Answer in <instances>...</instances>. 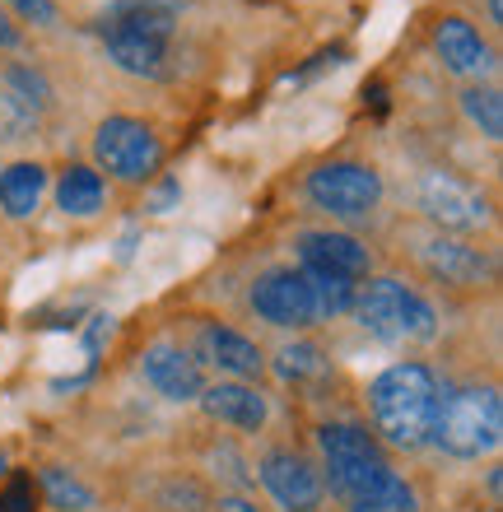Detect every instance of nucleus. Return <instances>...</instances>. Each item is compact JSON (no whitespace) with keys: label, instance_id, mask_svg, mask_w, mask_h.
Segmentation results:
<instances>
[{"label":"nucleus","instance_id":"nucleus-1","mask_svg":"<svg viewBox=\"0 0 503 512\" xmlns=\"http://www.w3.org/2000/svg\"><path fill=\"white\" fill-rule=\"evenodd\" d=\"M438 378L434 368L420 364V359H406V364L382 368L378 378L368 382V410H373V429L387 438L392 447H415L429 443V429H434V410H438Z\"/></svg>","mask_w":503,"mask_h":512},{"label":"nucleus","instance_id":"nucleus-2","mask_svg":"<svg viewBox=\"0 0 503 512\" xmlns=\"http://www.w3.org/2000/svg\"><path fill=\"white\" fill-rule=\"evenodd\" d=\"M499 433H503V405L494 387L438 391L429 443H438L448 457H462V461L490 457L494 447H499Z\"/></svg>","mask_w":503,"mask_h":512},{"label":"nucleus","instance_id":"nucleus-3","mask_svg":"<svg viewBox=\"0 0 503 512\" xmlns=\"http://www.w3.org/2000/svg\"><path fill=\"white\" fill-rule=\"evenodd\" d=\"M354 317L368 336L378 340H434L438 336V312L429 298L392 275H373L364 289H354Z\"/></svg>","mask_w":503,"mask_h":512},{"label":"nucleus","instance_id":"nucleus-4","mask_svg":"<svg viewBox=\"0 0 503 512\" xmlns=\"http://www.w3.org/2000/svg\"><path fill=\"white\" fill-rule=\"evenodd\" d=\"M317 452H322V466H317V471H322V485H331V494H336L340 503H350L354 494H364L382 471H392V461H387L378 438H373L364 424H345V419L317 429Z\"/></svg>","mask_w":503,"mask_h":512},{"label":"nucleus","instance_id":"nucleus-5","mask_svg":"<svg viewBox=\"0 0 503 512\" xmlns=\"http://www.w3.org/2000/svg\"><path fill=\"white\" fill-rule=\"evenodd\" d=\"M94 163L98 173L140 187L164 168V140L140 117H103L94 131Z\"/></svg>","mask_w":503,"mask_h":512},{"label":"nucleus","instance_id":"nucleus-6","mask_svg":"<svg viewBox=\"0 0 503 512\" xmlns=\"http://www.w3.org/2000/svg\"><path fill=\"white\" fill-rule=\"evenodd\" d=\"M308 201L331 219H368L382 205V173L373 163L336 159L308 173Z\"/></svg>","mask_w":503,"mask_h":512},{"label":"nucleus","instance_id":"nucleus-7","mask_svg":"<svg viewBox=\"0 0 503 512\" xmlns=\"http://www.w3.org/2000/svg\"><path fill=\"white\" fill-rule=\"evenodd\" d=\"M415 201L443 233H476L490 224V201L452 173H424L415 187Z\"/></svg>","mask_w":503,"mask_h":512},{"label":"nucleus","instance_id":"nucleus-8","mask_svg":"<svg viewBox=\"0 0 503 512\" xmlns=\"http://www.w3.org/2000/svg\"><path fill=\"white\" fill-rule=\"evenodd\" d=\"M247 303H252V312H257L261 322L280 326V331H308L317 322L313 289L303 280V270H294V266H275L266 275H257Z\"/></svg>","mask_w":503,"mask_h":512},{"label":"nucleus","instance_id":"nucleus-9","mask_svg":"<svg viewBox=\"0 0 503 512\" xmlns=\"http://www.w3.org/2000/svg\"><path fill=\"white\" fill-rule=\"evenodd\" d=\"M257 475H261V485H266V494L285 512H317L322 499H327V485H322L317 461H308L303 452H289V447L266 452Z\"/></svg>","mask_w":503,"mask_h":512},{"label":"nucleus","instance_id":"nucleus-10","mask_svg":"<svg viewBox=\"0 0 503 512\" xmlns=\"http://www.w3.org/2000/svg\"><path fill=\"white\" fill-rule=\"evenodd\" d=\"M294 252H299L303 270H327V275H340V280H354V284L373 270L368 247L336 229H303L299 238H294Z\"/></svg>","mask_w":503,"mask_h":512},{"label":"nucleus","instance_id":"nucleus-11","mask_svg":"<svg viewBox=\"0 0 503 512\" xmlns=\"http://www.w3.org/2000/svg\"><path fill=\"white\" fill-rule=\"evenodd\" d=\"M434 52L443 61V70L462 75V80H476V75H490L494 70V47L480 38V28L462 14H448L438 19L434 28Z\"/></svg>","mask_w":503,"mask_h":512},{"label":"nucleus","instance_id":"nucleus-12","mask_svg":"<svg viewBox=\"0 0 503 512\" xmlns=\"http://www.w3.org/2000/svg\"><path fill=\"white\" fill-rule=\"evenodd\" d=\"M140 373H145V382H150L164 401H177V405H187L196 401L205 391V378H201V364L191 359L182 345H150V350L140 354Z\"/></svg>","mask_w":503,"mask_h":512},{"label":"nucleus","instance_id":"nucleus-13","mask_svg":"<svg viewBox=\"0 0 503 512\" xmlns=\"http://www.w3.org/2000/svg\"><path fill=\"white\" fill-rule=\"evenodd\" d=\"M424 270L434 275L438 284H452V289H476V284H485L494 275V261L480 247L462 243V238H429L424 243Z\"/></svg>","mask_w":503,"mask_h":512},{"label":"nucleus","instance_id":"nucleus-14","mask_svg":"<svg viewBox=\"0 0 503 512\" xmlns=\"http://www.w3.org/2000/svg\"><path fill=\"white\" fill-rule=\"evenodd\" d=\"M201 410L215 424H229V429L238 433H257L266 419H271V405H266V396H261L257 387H247V382H215V387H205L201 396Z\"/></svg>","mask_w":503,"mask_h":512},{"label":"nucleus","instance_id":"nucleus-15","mask_svg":"<svg viewBox=\"0 0 503 512\" xmlns=\"http://www.w3.org/2000/svg\"><path fill=\"white\" fill-rule=\"evenodd\" d=\"M201 354L219 368V373H229L233 382L261 378V368H266V354L257 350V340H247L243 331H233V326H205Z\"/></svg>","mask_w":503,"mask_h":512},{"label":"nucleus","instance_id":"nucleus-16","mask_svg":"<svg viewBox=\"0 0 503 512\" xmlns=\"http://www.w3.org/2000/svg\"><path fill=\"white\" fill-rule=\"evenodd\" d=\"M98 42L108 47V61L126 75H140V80H159L168 70V42L140 38V33H122V28L98 24Z\"/></svg>","mask_w":503,"mask_h":512},{"label":"nucleus","instance_id":"nucleus-17","mask_svg":"<svg viewBox=\"0 0 503 512\" xmlns=\"http://www.w3.org/2000/svg\"><path fill=\"white\" fill-rule=\"evenodd\" d=\"M47 191V168L38 159H14L0 168V210L5 219H33Z\"/></svg>","mask_w":503,"mask_h":512},{"label":"nucleus","instance_id":"nucleus-18","mask_svg":"<svg viewBox=\"0 0 503 512\" xmlns=\"http://www.w3.org/2000/svg\"><path fill=\"white\" fill-rule=\"evenodd\" d=\"M108 201V187H103V173L89 168V163H66L61 177H56V210L66 219H94Z\"/></svg>","mask_w":503,"mask_h":512},{"label":"nucleus","instance_id":"nucleus-19","mask_svg":"<svg viewBox=\"0 0 503 512\" xmlns=\"http://www.w3.org/2000/svg\"><path fill=\"white\" fill-rule=\"evenodd\" d=\"M98 24L122 28V33H140V38H154V42L173 38V10L164 0H112L108 10L98 14Z\"/></svg>","mask_w":503,"mask_h":512},{"label":"nucleus","instance_id":"nucleus-20","mask_svg":"<svg viewBox=\"0 0 503 512\" xmlns=\"http://www.w3.org/2000/svg\"><path fill=\"white\" fill-rule=\"evenodd\" d=\"M345 512H420V489L401 471H382L364 494H354Z\"/></svg>","mask_w":503,"mask_h":512},{"label":"nucleus","instance_id":"nucleus-21","mask_svg":"<svg viewBox=\"0 0 503 512\" xmlns=\"http://www.w3.org/2000/svg\"><path fill=\"white\" fill-rule=\"evenodd\" d=\"M38 485H42V499L52 512H89L94 508V489L75 480L66 466H42L38 471Z\"/></svg>","mask_w":503,"mask_h":512},{"label":"nucleus","instance_id":"nucleus-22","mask_svg":"<svg viewBox=\"0 0 503 512\" xmlns=\"http://www.w3.org/2000/svg\"><path fill=\"white\" fill-rule=\"evenodd\" d=\"M462 112H466V122L476 126L485 140H499L503 135V98H499V89H490V84H466L462 89Z\"/></svg>","mask_w":503,"mask_h":512},{"label":"nucleus","instance_id":"nucleus-23","mask_svg":"<svg viewBox=\"0 0 503 512\" xmlns=\"http://www.w3.org/2000/svg\"><path fill=\"white\" fill-rule=\"evenodd\" d=\"M303 280H308V289H313L317 322H322V317H340V312L354 308V289H359L354 280H340V275H327V270H303Z\"/></svg>","mask_w":503,"mask_h":512},{"label":"nucleus","instance_id":"nucleus-24","mask_svg":"<svg viewBox=\"0 0 503 512\" xmlns=\"http://www.w3.org/2000/svg\"><path fill=\"white\" fill-rule=\"evenodd\" d=\"M5 94H10L14 103H24L33 117L52 108V98H56L52 84H47V75H42V70H33V66H10V70H5Z\"/></svg>","mask_w":503,"mask_h":512},{"label":"nucleus","instance_id":"nucleus-25","mask_svg":"<svg viewBox=\"0 0 503 512\" xmlns=\"http://www.w3.org/2000/svg\"><path fill=\"white\" fill-rule=\"evenodd\" d=\"M275 368H280V378H285V382H303V378H317L327 364H322V350H317L313 340H294V345H285V350H280Z\"/></svg>","mask_w":503,"mask_h":512},{"label":"nucleus","instance_id":"nucleus-26","mask_svg":"<svg viewBox=\"0 0 503 512\" xmlns=\"http://www.w3.org/2000/svg\"><path fill=\"white\" fill-rule=\"evenodd\" d=\"M33 131H38V117L0 89V140H28Z\"/></svg>","mask_w":503,"mask_h":512},{"label":"nucleus","instance_id":"nucleus-27","mask_svg":"<svg viewBox=\"0 0 503 512\" xmlns=\"http://www.w3.org/2000/svg\"><path fill=\"white\" fill-rule=\"evenodd\" d=\"M0 512H38V489H33V475H14L10 485L0 489Z\"/></svg>","mask_w":503,"mask_h":512},{"label":"nucleus","instance_id":"nucleus-28","mask_svg":"<svg viewBox=\"0 0 503 512\" xmlns=\"http://www.w3.org/2000/svg\"><path fill=\"white\" fill-rule=\"evenodd\" d=\"M24 24H38V28H52L56 19H61V10H56V0H5Z\"/></svg>","mask_w":503,"mask_h":512},{"label":"nucleus","instance_id":"nucleus-29","mask_svg":"<svg viewBox=\"0 0 503 512\" xmlns=\"http://www.w3.org/2000/svg\"><path fill=\"white\" fill-rule=\"evenodd\" d=\"M19 42H24V33H19V24L10 19V10L0 5V47H5V52H14Z\"/></svg>","mask_w":503,"mask_h":512},{"label":"nucleus","instance_id":"nucleus-30","mask_svg":"<svg viewBox=\"0 0 503 512\" xmlns=\"http://www.w3.org/2000/svg\"><path fill=\"white\" fill-rule=\"evenodd\" d=\"M215 512H266V508H257V503L243 499V494H219V499H215Z\"/></svg>","mask_w":503,"mask_h":512},{"label":"nucleus","instance_id":"nucleus-31","mask_svg":"<svg viewBox=\"0 0 503 512\" xmlns=\"http://www.w3.org/2000/svg\"><path fill=\"white\" fill-rule=\"evenodd\" d=\"M490 19H494V24L503 19V0H490Z\"/></svg>","mask_w":503,"mask_h":512}]
</instances>
